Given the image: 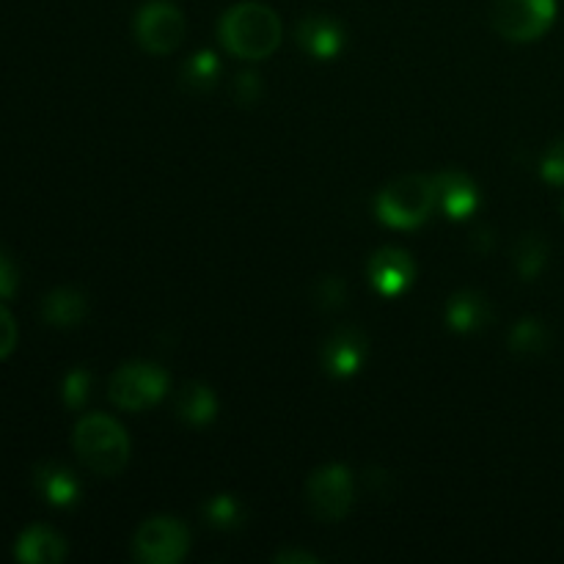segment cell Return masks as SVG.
Returning <instances> with one entry per match:
<instances>
[{"label":"cell","instance_id":"cell-4","mask_svg":"<svg viewBox=\"0 0 564 564\" xmlns=\"http://www.w3.org/2000/svg\"><path fill=\"white\" fill-rule=\"evenodd\" d=\"M169 391V375L154 364H124L110 375L108 397L121 411H147L158 405Z\"/></svg>","mask_w":564,"mask_h":564},{"label":"cell","instance_id":"cell-23","mask_svg":"<svg viewBox=\"0 0 564 564\" xmlns=\"http://www.w3.org/2000/svg\"><path fill=\"white\" fill-rule=\"evenodd\" d=\"M540 174H543V180L551 182V185H564V138L551 143L549 152L543 154Z\"/></svg>","mask_w":564,"mask_h":564},{"label":"cell","instance_id":"cell-25","mask_svg":"<svg viewBox=\"0 0 564 564\" xmlns=\"http://www.w3.org/2000/svg\"><path fill=\"white\" fill-rule=\"evenodd\" d=\"M17 284H20V273H17L14 262L6 253H0V301L14 295Z\"/></svg>","mask_w":564,"mask_h":564},{"label":"cell","instance_id":"cell-9","mask_svg":"<svg viewBox=\"0 0 564 564\" xmlns=\"http://www.w3.org/2000/svg\"><path fill=\"white\" fill-rule=\"evenodd\" d=\"M369 284L378 290V295L383 297H397L413 284L416 279V262L411 259V253L402 251V248H380L372 253L367 264Z\"/></svg>","mask_w":564,"mask_h":564},{"label":"cell","instance_id":"cell-14","mask_svg":"<svg viewBox=\"0 0 564 564\" xmlns=\"http://www.w3.org/2000/svg\"><path fill=\"white\" fill-rule=\"evenodd\" d=\"M490 319H494V308H490L488 297L474 290L457 292L446 303V323L457 334H471V330L485 328Z\"/></svg>","mask_w":564,"mask_h":564},{"label":"cell","instance_id":"cell-10","mask_svg":"<svg viewBox=\"0 0 564 564\" xmlns=\"http://www.w3.org/2000/svg\"><path fill=\"white\" fill-rule=\"evenodd\" d=\"M367 361V339L356 328H341L323 345V367L334 378H350Z\"/></svg>","mask_w":564,"mask_h":564},{"label":"cell","instance_id":"cell-18","mask_svg":"<svg viewBox=\"0 0 564 564\" xmlns=\"http://www.w3.org/2000/svg\"><path fill=\"white\" fill-rule=\"evenodd\" d=\"M549 347V330L540 319H521L510 334V350L518 356H534Z\"/></svg>","mask_w":564,"mask_h":564},{"label":"cell","instance_id":"cell-6","mask_svg":"<svg viewBox=\"0 0 564 564\" xmlns=\"http://www.w3.org/2000/svg\"><path fill=\"white\" fill-rule=\"evenodd\" d=\"M191 534L176 518H149L132 538V556L143 564H176L187 556Z\"/></svg>","mask_w":564,"mask_h":564},{"label":"cell","instance_id":"cell-16","mask_svg":"<svg viewBox=\"0 0 564 564\" xmlns=\"http://www.w3.org/2000/svg\"><path fill=\"white\" fill-rule=\"evenodd\" d=\"M42 317L53 328H75L86 317V297L69 286L53 290L42 301Z\"/></svg>","mask_w":564,"mask_h":564},{"label":"cell","instance_id":"cell-24","mask_svg":"<svg viewBox=\"0 0 564 564\" xmlns=\"http://www.w3.org/2000/svg\"><path fill=\"white\" fill-rule=\"evenodd\" d=\"M17 336H20V334H17L14 317H11L9 308L0 303V361H3V358H9L11 352H14Z\"/></svg>","mask_w":564,"mask_h":564},{"label":"cell","instance_id":"cell-12","mask_svg":"<svg viewBox=\"0 0 564 564\" xmlns=\"http://www.w3.org/2000/svg\"><path fill=\"white\" fill-rule=\"evenodd\" d=\"M435 191H438V207L452 220L468 218L479 207V191L463 171H441L435 176Z\"/></svg>","mask_w":564,"mask_h":564},{"label":"cell","instance_id":"cell-26","mask_svg":"<svg viewBox=\"0 0 564 564\" xmlns=\"http://www.w3.org/2000/svg\"><path fill=\"white\" fill-rule=\"evenodd\" d=\"M235 91H237V99H240V102H253V99L262 94V83H259L257 75H242V77H237Z\"/></svg>","mask_w":564,"mask_h":564},{"label":"cell","instance_id":"cell-7","mask_svg":"<svg viewBox=\"0 0 564 564\" xmlns=\"http://www.w3.org/2000/svg\"><path fill=\"white\" fill-rule=\"evenodd\" d=\"M306 507L317 521L336 523L352 507V477L345 466H323L308 477Z\"/></svg>","mask_w":564,"mask_h":564},{"label":"cell","instance_id":"cell-20","mask_svg":"<svg viewBox=\"0 0 564 564\" xmlns=\"http://www.w3.org/2000/svg\"><path fill=\"white\" fill-rule=\"evenodd\" d=\"M204 521L215 529H235L242 523V507L235 496H213L204 505Z\"/></svg>","mask_w":564,"mask_h":564},{"label":"cell","instance_id":"cell-17","mask_svg":"<svg viewBox=\"0 0 564 564\" xmlns=\"http://www.w3.org/2000/svg\"><path fill=\"white\" fill-rule=\"evenodd\" d=\"M174 411L182 422L193 424V427H202V424L213 422L215 419V413H218V400H215V394L204 383H187L176 391Z\"/></svg>","mask_w":564,"mask_h":564},{"label":"cell","instance_id":"cell-3","mask_svg":"<svg viewBox=\"0 0 564 564\" xmlns=\"http://www.w3.org/2000/svg\"><path fill=\"white\" fill-rule=\"evenodd\" d=\"M438 207L435 180L422 174H405L389 182L375 198L378 218L391 229H416Z\"/></svg>","mask_w":564,"mask_h":564},{"label":"cell","instance_id":"cell-22","mask_svg":"<svg viewBox=\"0 0 564 564\" xmlns=\"http://www.w3.org/2000/svg\"><path fill=\"white\" fill-rule=\"evenodd\" d=\"M88 394H91V375L86 369H72L64 380V402L77 411L88 402Z\"/></svg>","mask_w":564,"mask_h":564},{"label":"cell","instance_id":"cell-21","mask_svg":"<svg viewBox=\"0 0 564 564\" xmlns=\"http://www.w3.org/2000/svg\"><path fill=\"white\" fill-rule=\"evenodd\" d=\"M220 75V64L213 53H198L191 55V61L185 64V80L191 83L193 88H209L215 83V77Z\"/></svg>","mask_w":564,"mask_h":564},{"label":"cell","instance_id":"cell-29","mask_svg":"<svg viewBox=\"0 0 564 564\" xmlns=\"http://www.w3.org/2000/svg\"><path fill=\"white\" fill-rule=\"evenodd\" d=\"M562 218H564V202H562Z\"/></svg>","mask_w":564,"mask_h":564},{"label":"cell","instance_id":"cell-19","mask_svg":"<svg viewBox=\"0 0 564 564\" xmlns=\"http://www.w3.org/2000/svg\"><path fill=\"white\" fill-rule=\"evenodd\" d=\"M545 262H549V246H545L538 235L521 237V242H518L516 248L518 273L527 281H532L534 275H540V270L545 268Z\"/></svg>","mask_w":564,"mask_h":564},{"label":"cell","instance_id":"cell-8","mask_svg":"<svg viewBox=\"0 0 564 564\" xmlns=\"http://www.w3.org/2000/svg\"><path fill=\"white\" fill-rule=\"evenodd\" d=\"M135 39L147 53L169 55L185 39V17L169 0H152L135 17Z\"/></svg>","mask_w":564,"mask_h":564},{"label":"cell","instance_id":"cell-28","mask_svg":"<svg viewBox=\"0 0 564 564\" xmlns=\"http://www.w3.org/2000/svg\"><path fill=\"white\" fill-rule=\"evenodd\" d=\"M275 562H297V564H317V556L306 554V551H281L279 556H275Z\"/></svg>","mask_w":564,"mask_h":564},{"label":"cell","instance_id":"cell-11","mask_svg":"<svg viewBox=\"0 0 564 564\" xmlns=\"http://www.w3.org/2000/svg\"><path fill=\"white\" fill-rule=\"evenodd\" d=\"M297 44L303 53H308L317 61H330L345 47V31L336 20L323 14H312L301 20L297 25Z\"/></svg>","mask_w":564,"mask_h":564},{"label":"cell","instance_id":"cell-15","mask_svg":"<svg viewBox=\"0 0 564 564\" xmlns=\"http://www.w3.org/2000/svg\"><path fill=\"white\" fill-rule=\"evenodd\" d=\"M33 485H36L39 496L53 507H72L80 499V482L61 463H42L33 474Z\"/></svg>","mask_w":564,"mask_h":564},{"label":"cell","instance_id":"cell-27","mask_svg":"<svg viewBox=\"0 0 564 564\" xmlns=\"http://www.w3.org/2000/svg\"><path fill=\"white\" fill-rule=\"evenodd\" d=\"M341 297H345V284L339 279H323V292L317 301H323V306H339Z\"/></svg>","mask_w":564,"mask_h":564},{"label":"cell","instance_id":"cell-2","mask_svg":"<svg viewBox=\"0 0 564 564\" xmlns=\"http://www.w3.org/2000/svg\"><path fill=\"white\" fill-rule=\"evenodd\" d=\"M72 444L83 466L99 477H116L130 463V438L124 427L105 413L83 416L72 435Z\"/></svg>","mask_w":564,"mask_h":564},{"label":"cell","instance_id":"cell-13","mask_svg":"<svg viewBox=\"0 0 564 564\" xmlns=\"http://www.w3.org/2000/svg\"><path fill=\"white\" fill-rule=\"evenodd\" d=\"M14 556L22 564H58L66 560V540L50 527H28L17 538Z\"/></svg>","mask_w":564,"mask_h":564},{"label":"cell","instance_id":"cell-5","mask_svg":"<svg viewBox=\"0 0 564 564\" xmlns=\"http://www.w3.org/2000/svg\"><path fill=\"white\" fill-rule=\"evenodd\" d=\"M556 20V0H494L490 22L510 42H534L545 36Z\"/></svg>","mask_w":564,"mask_h":564},{"label":"cell","instance_id":"cell-1","mask_svg":"<svg viewBox=\"0 0 564 564\" xmlns=\"http://www.w3.org/2000/svg\"><path fill=\"white\" fill-rule=\"evenodd\" d=\"M220 42L231 55L246 61H264L279 50L281 20L264 3H237L220 17Z\"/></svg>","mask_w":564,"mask_h":564}]
</instances>
